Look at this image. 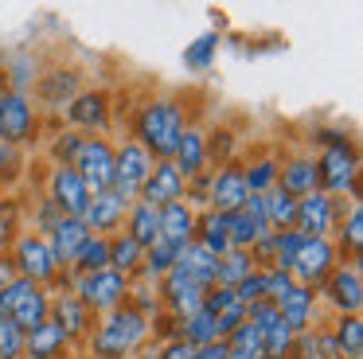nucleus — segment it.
<instances>
[{
	"label": "nucleus",
	"instance_id": "423d86ee",
	"mask_svg": "<svg viewBox=\"0 0 363 359\" xmlns=\"http://www.w3.org/2000/svg\"><path fill=\"white\" fill-rule=\"evenodd\" d=\"M324 316H359L363 312V265L359 262H340L316 289Z\"/></svg>",
	"mask_w": 363,
	"mask_h": 359
},
{
	"label": "nucleus",
	"instance_id": "bf43d9fd",
	"mask_svg": "<svg viewBox=\"0 0 363 359\" xmlns=\"http://www.w3.org/2000/svg\"><path fill=\"white\" fill-rule=\"evenodd\" d=\"M316 359H344V351H340L336 336L328 332V320L316 328Z\"/></svg>",
	"mask_w": 363,
	"mask_h": 359
},
{
	"label": "nucleus",
	"instance_id": "5701e85b",
	"mask_svg": "<svg viewBox=\"0 0 363 359\" xmlns=\"http://www.w3.org/2000/svg\"><path fill=\"white\" fill-rule=\"evenodd\" d=\"M86 238H90L86 223L74 219V215H63V219H59V226L48 234V246H51V254H55V262L63 265V270H71L74 258H79V250L86 246Z\"/></svg>",
	"mask_w": 363,
	"mask_h": 359
},
{
	"label": "nucleus",
	"instance_id": "393cba45",
	"mask_svg": "<svg viewBox=\"0 0 363 359\" xmlns=\"http://www.w3.org/2000/svg\"><path fill=\"white\" fill-rule=\"evenodd\" d=\"M160 242H168V246H176V250L196 242V211L184 199L160 207Z\"/></svg>",
	"mask_w": 363,
	"mask_h": 359
},
{
	"label": "nucleus",
	"instance_id": "13d9d810",
	"mask_svg": "<svg viewBox=\"0 0 363 359\" xmlns=\"http://www.w3.org/2000/svg\"><path fill=\"white\" fill-rule=\"evenodd\" d=\"M347 137H352V133L340 129V125H313V129H308V140H313L316 153L328 148V145H340V140H347Z\"/></svg>",
	"mask_w": 363,
	"mask_h": 359
},
{
	"label": "nucleus",
	"instance_id": "c85d7f7f",
	"mask_svg": "<svg viewBox=\"0 0 363 359\" xmlns=\"http://www.w3.org/2000/svg\"><path fill=\"white\" fill-rule=\"evenodd\" d=\"M121 231H125L137 246H145V250L157 246V242H160V207H149V203L133 199V207H129L125 226H121Z\"/></svg>",
	"mask_w": 363,
	"mask_h": 359
},
{
	"label": "nucleus",
	"instance_id": "c03bdc74",
	"mask_svg": "<svg viewBox=\"0 0 363 359\" xmlns=\"http://www.w3.org/2000/svg\"><path fill=\"white\" fill-rule=\"evenodd\" d=\"M0 74H4V86H9V90H24V94H32L35 78H40V62H35L32 55H16V59H12L9 67L0 70Z\"/></svg>",
	"mask_w": 363,
	"mask_h": 359
},
{
	"label": "nucleus",
	"instance_id": "2eb2a0df",
	"mask_svg": "<svg viewBox=\"0 0 363 359\" xmlns=\"http://www.w3.org/2000/svg\"><path fill=\"white\" fill-rule=\"evenodd\" d=\"M277 316H281V324L289 328V332H308V328H320L324 320V309L320 301H316V289L308 285H293L289 293L277 301Z\"/></svg>",
	"mask_w": 363,
	"mask_h": 359
},
{
	"label": "nucleus",
	"instance_id": "473e14b6",
	"mask_svg": "<svg viewBox=\"0 0 363 359\" xmlns=\"http://www.w3.org/2000/svg\"><path fill=\"white\" fill-rule=\"evenodd\" d=\"M215 265H219V258L207 254V250L199 246V242H191V246L176 250V270H184L188 277H196L203 289H211V285H215Z\"/></svg>",
	"mask_w": 363,
	"mask_h": 359
},
{
	"label": "nucleus",
	"instance_id": "f257e3e1",
	"mask_svg": "<svg viewBox=\"0 0 363 359\" xmlns=\"http://www.w3.org/2000/svg\"><path fill=\"white\" fill-rule=\"evenodd\" d=\"M188 125H191V117L180 98H172V94H149L129 114V140H137L152 160H172V153Z\"/></svg>",
	"mask_w": 363,
	"mask_h": 359
},
{
	"label": "nucleus",
	"instance_id": "dca6fc26",
	"mask_svg": "<svg viewBox=\"0 0 363 359\" xmlns=\"http://www.w3.org/2000/svg\"><path fill=\"white\" fill-rule=\"evenodd\" d=\"M250 199V187H246L242 176V164H223V168H211V207L207 211H219V215H235V211L246 207Z\"/></svg>",
	"mask_w": 363,
	"mask_h": 359
},
{
	"label": "nucleus",
	"instance_id": "f704fd0d",
	"mask_svg": "<svg viewBox=\"0 0 363 359\" xmlns=\"http://www.w3.org/2000/svg\"><path fill=\"white\" fill-rule=\"evenodd\" d=\"M125 304L133 312H141L145 320H157L164 312V297H160V281H145V277H133L129 281V297Z\"/></svg>",
	"mask_w": 363,
	"mask_h": 359
},
{
	"label": "nucleus",
	"instance_id": "a878e982",
	"mask_svg": "<svg viewBox=\"0 0 363 359\" xmlns=\"http://www.w3.org/2000/svg\"><path fill=\"white\" fill-rule=\"evenodd\" d=\"M16 203H20V223H24V231L40 234V238H48V234L59 226V219H63V211H59L43 192H32V195H24V199H16Z\"/></svg>",
	"mask_w": 363,
	"mask_h": 359
},
{
	"label": "nucleus",
	"instance_id": "3c124183",
	"mask_svg": "<svg viewBox=\"0 0 363 359\" xmlns=\"http://www.w3.org/2000/svg\"><path fill=\"white\" fill-rule=\"evenodd\" d=\"M0 359H24V332L9 316H0Z\"/></svg>",
	"mask_w": 363,
	"mask_h": 359
},
{
	"label": "nucleus",
	"instance_id": "9d476101",
	"mask_svg": "<svg viewBox=\"0 0 363 359\" xmlns=\"http://www.w3.org/2000/svg\"><path fill=\"white\" fill-rule=\"evenodd\" d=\"M43 195L63 215H74V219H82V211L90 203V187L82 184V176L71 164H43Z\"/></svg>",
	"mask_w": 363,
	"mask_h": 359
},
{
	"label": "nucleus",
	"instance_id": "aec40b11",
	"mask_svg": "<svg viewBox=\"0 0 363 359\" xmlns=\"http://www.w3.org/2000/svg\"><path fill=\"white\" fill-rule=\"evenodd\" d=\"M184 187H188V180L176 172L172 160H157L149 172V180L141 184V192H137V199L149 203V207H164V203H176L184 199Z\"/></svg>",
	"mask_w": 363,
	"mask_h": 359
},
{
	"label": "nucleus",
	"instance_id": "a18cd8bd",
	"mask_svg": "<svg viewBox=\"0 0 363 359\" xmlns=\"http://www.w3.org/2000/svg\"><path fill=\"white\" fill-rule=\"evenodd\" d=\"M227 351H230V359H262V332L242 320V324L227 336Z\"/></svg>",
	"mask_w": 363,
	"mask_h": 359
},
{
	"label": "nucleus",
	"instance_id": "052dcab7",
	"mask_svg": "<svg viewBox=\"0 0 363 359\" xmlns=\"http://www.w3.org/2000/svg\"><path fill=\"white\" fill-rule=\"evenodd\" d=\"M289 359H316V328H308V332H293Z\"/></svg>",
	"mask_w": 363,
	"mask_h": 359
},
{
	"label": "nucleus",
	"instance_id": "58836bf2",
	"mask_svg": "<svg viewBox=\"0 0 363 359\" xmlns=\"http://www.w3.org/2000/svg\"><path fill=\"white\" fill-rule=\"evenodd\" d=\"M180 340H188L191 348H207V343H219V340H227V336H223L219 320H215L211 312L199 309V312H191V316L184 320V336H180Z\"/></svg>",
	"mask_w": 363,
	"mask_h": 359
},
{
	"label": "nucleus",
	"instance_id": "cd10ccee",
	"mask_svg": "<svg viewBox=\"0 0 363 359\" xmlns=\"http://www.w3.org/2000/svg\"><path fill=\"white\" fill-rule=\"evenodd\" d=\"M196 242L207 250V254L223 258L230 250V215H219V211H199V215H196Z\"/></svg>",
	"mask_w": 363,
	"mask_h": 359
},
{
	"label": "nucleus",
	"instance_id": "f3484780",
	"mask_svg": "<svg viewBox=\"0 0 363 359\" xmlns=\"http://www.w3.org/2000/svg\"><path fill=\"white\" fill-rule=\"evenodd\" d=\"M203 293H207V289L199 285L196 277H188L184 270H176V265H172L168 277H160V297H164V312H168V316L188 320L191 312L203 309Z\"/></svg>",
	"mask_w": 363,
	"mask_h": 359
},
{
	"label": "nucleus",
	"instance_id": "c9c22d12",
	"mask_svg": "<svg viewBox=\"0 0 363 359\" xmlns=\"http://www.w3.org/2000/svg\"><path fill=\"white\" fill-rule=\"evenodd\" d=\"M79 148H82V133L67 129V125H55V129H48V137H43L48 164H74Z\"/></svg>",
	"mask_w": 363,
	"mask_h": 359
},
{
	"label": "nucleus",
	"instance_id": "b1692460",
	"mask_svg": "<svg viewBox=\"0 0 363 359\" xmlns=\"http://www.w3.org/2000/svg\"><path fill=\"white\" fill-rule=\"evenodd\" d=\"M172 164H176V172H180L184 180H196V176H203V172H211V168H207V140H203V125L191 121L188 129H184L180 145H176V153H172Z\"/></svg>",
	"mask_w": 363,
	"mask_h": 359
},
{
	"label": "nucleus",
	"instance_id": "e433bc0d",
	"mask_svg": "<svg viewBox=\"0 0 363 359\" xmlns=\"http://www.w3.org/2000/svg\"><path fill=\"white\" fill-rule=\"evenodd\" d=\"M328 332L336 336L344 359H363V316H328Z\"/></svg>",
	"mask_w": 363,
	"mask_h": 359
},
{
	"label": "nucleus",
	"instance_id": "ea45409f",
	"mask_svg": "<svg viewBox=\"0 0 363 359\" xmlns=\"http://www.w3.org/2000/svg\"><path fill=\"white\" fill-rule=\"evenodd\" d=\"M219 31H203V35H196L188 47H184V67L196 70V74H203V70L215 67V55H219Z\"/></svg>",
	"mask_w": 363,
	"mask_h": 359
},
{
	"label": "nucleus",
	"instance_id": "1a4fd4ad",
	"mask_svg": "<svg viewBox=\"0 0 363 359\" xmlns=\"http://www.w3.org/2000/svg\"><path fill=\"white\" fill-rule=\"evenodd\" d=\"M82 90H86V82H82L79 67H48L40 70V78L32 86V101L40 114H63Z\"/></svg>",
	"mask_w": 363,
	"mask_h": 359
},
{
	"label": "nucleus",
	"instance_id": "c756f323",
	"mask_svg": "<svg viewBox=\"0 0 363 359\" xmlns=\"http://www.w3.org/2000/svg\"><path fill=\"white\" fill-rule=\"evenodd\" d=\"M332 242H336V250H340V262H359L363 265V203H355V207L340 219Z\"/></svg>",
	"mask_w": 363,
	"mask_h": 359
},
{
	"label": "nucleus",
	"instance_id": "bb28decb",
	"mask_svg": "<svg viewBox=\"0 0 363 359\" xmlns=\"http://www.w3.org/2000/svg\"><path fill=\"white\" fill-rule=\"evenodd\" d=\"M9 320H12V324H16L24 336L32 332V328L48 324V320H51V293H48V289H40V285H32L16 304H12Z\"/></svg>",
	"mask_w": 363,
	"mask_h": 359
},
{
	"label": "nucleus",
	"instance_id": "09e8293b",
	"mask_svg": "<svg viewBox=\"0 0 363 359\" xmlns=\"http://www.w3.org/2000/svg\"><path fill=\"white\" fill-rule=\"evenodd\" d=\"M293 285H297V281H293L289 270H277V265H274V270H262V301L277 304Z\"/></svg>",
	"mask_w": 363,
	"mask_h": 359
},
{
	"label": "nucleus",
	"instance_id": "69168bd1",
	"mask_svg": "<svg viewBox=\"0 0 363 359\" xmlns=\"http://www.w3.org/2000/svg\"><path fill=\"white\" fill-rule=\"evenodd\" d=\"M9 195H12V187L4 184V180H0V199H9Z\"/></svg>",
	"mask_w": 363,
	"mask_h": 359
},
{
	"label": "nucleus",
	"instance_id": "a211bd4d",
	"mask_svg": "<svg viewBox=\"0 0 363 359\" xmlns=\"http://www.w3.org/2000/svg\"><path fill=\"white\" fill-rule=\"evenodd\" d=\"M277 187L293 199H305V195L320 192V172H316V156L313 153H289L281 156V168H277Z\"/></svg>",
	"mask_w": 363,
	"mask_h": 359
},
{
	"label": "nucleus",
	"instance_id": "603ef678",
	"mask_svg": "<svg viewBox=\"0 0 363 359\" xmlns=\"http://www.w3.org/2000/svg\"><path fill=\"white\" fill-rule=\"evenodd\" d=\"M246 254H250L254 270H274V265H277V234H274V231L262 234V238L254 242V246L246 250Z\"/></svg>",
	"mask_w": 363,
	"mask_h": 359
},
{
	"label": "nucleus",
	"instance_id": "79ce46f5",
	"mask_svg": "<svg viewBox=\"0 0 363 359\" xmlns=\"http://www.w3.org/2000/svg\"><path fill=\"white\" fill-rule=\"evenodd\" d=\"M254 273V262L246 250H227V254L219 258V265H215V285L223 289H235L242 277H250Z\"/></svg>",
	"mask_w": 363,
	"mask_h": 359
},
{
	"label": "nucleus",
	"instance_id": "f8f14e48",
	"mask_svg": "<svg viewBox=\"0 0 363 359\" xmlns=\"http://www.w3.org/2000/svg\"><path fill=\"white\" fill-rule=\"evenodd\" d=\"M340 265V250L332 238H305L297 250V258H293V281L297 285H308V289H320L324 277H328L332 270Z\"/></svg>",
	"mask_w": 363,
	"mask_h": 359
},
{
	"label": "nucleus",
	"instance_id": "4c0bfd02",
	"mask_svg": "<svg viewBox=\"0 0 363 359\" xmlns=\"http://www.w3.org/2000/svg\"><path fill=\"white\" fill-rule=\"evenodd\" d=\"M102 270H110V238H106V234H90L86 246H82L79 258H74L71 273L86 277V273H102Z\"/></svg>",
	"mask_w": 363,
	"mask_h": 359
},
{
	"label": "nucleus",
	"instance_id": "39448f33",
	"mask_svg": "<svg viewBox=\"0 0 363 359\" xmlns=\"http://www.w3.org/2000/svg\"><path fill=\"white\" fill-rule=\"evenodd\" d=\"M0 121H4V140L9 145H40L43 140V114L35 109L32 94L24 90H9L4 74H0Z\"/></svg>",
	"mask_w": 363,
	"mask_h": 359
},
{
	"label": "nucleus",
	"instance_id": "20e7f679",
	"mask_svg": "<svg viewBox=\"0 0 363 359\" xmlns=\"http://www.w3.org/2000/svg\"><path fill=\"white\" fill-rule=\"evenodd\" d=\"M9 262H12V270H16V277L32 281V285L48 289V293L59 285V277H63V265L55 262L48 238H40V234H28V231H20V238L12 242Z\"/></svg>",
	"mask_w": 363,
	"mask_h": 359
},
{
	"label": "nucleus",
	"instance_id": "37998d69",
	"mask_svg": "<svg viewBox=\"0 0 363 359\" xmlns=\"http://www.w3.org/2000/svg\"><path fill=\"white\" fill-rule=\"evenodd\" d=\"M172 265H176V246L157 242V246L145 250V262H141V273H137V277L160 281V277H168V273H172Z\"/></svg>",
	"mask_w": 363,
	"mask_h": 359
},
{
	"label": "nucleus",
	"instance_id": "6ab92c4d",
	"mask_svg": "<svg viewBox=\"0 0 363 359\" xmlns=\"http://www.w3.org/2000/svg\"><path fill=\"white\" fill-rule=\"evenodd\" d=\"M293 231L301 238H332L336 234V219H332V199L324 192H313L305 199H297V219Z\"/></svg>",
	"mask_w": 363,
	"mask_h": 359
},
{
	"label": "nucleus",
	"instance_id": "6e6d98bb",
	"mask_svg": "<svg viewBox=\"0 0 363 359\" xmlns=\"http://www.w3.org/2000/svg\"><path fill=\"white\" fill-rule=\"evenodd\" d=\"M235 304H242V301H238V297H235V289L211 285V289H207V293H203V309L211 312V316H223V312H227V309H235Z\"/></svg>",
	"mask_w": 363,
	"mask_h": 359
},
{
	"label": "nucleus",
	"instance_id": "6e6552de",
	"mask_svg": "<svg viewBox=\"0 0 363 359\" xmlns=\"http://www.w3.org/2000/svg\"><path fill=\"white\" fill-rule=\"evenodd\" d=\"M71 293L79 297V301L90 309V316L98 320V316H106V312L125 309V297H129V277H121V273H113V270L86 273V277H79V273H74Z\"/></svg>",
	"mask_w": 363,
	"mask_h": 359
},
{
	"label": "nucleus",
	"instance_id": "4be33fe9",
	"mask_svg": "<svg viewBox=\"0 0 363 359\" xmlns=\"http://www.w3.org/2000/svg\"><path fill=\"white\" fill-rule=\"evenodd\" d=\"M71 351H74L71 336H67L55 320H48V324L32 328V332L24 336V359H67Z\"/></svg>",
	"mask_w": 363,
	"mask_h": 359
},
{
	"label": "nucleus",
	"instance_id": "864d4df0",
	"mask_svg": "<svg viewBox=\"0 0 363 359\" xmlns=\"http://www.w3.org/2000/svg\"><path fill=\"white\" fill-rule=\"evenodd\" d=\"M246 324H254L262 336H266L274 324H281V316H277V304H269V301H254V304H246Z\"/></svg>",
	"mask_w": 363,
	"mask_h": 359
},
{
	"label": "nucleus",
	"instance_id": "412c9836",
	"mask_svg": "<svg viewBox=\"0 0 363 359\" xmlns=\"http://www.w3.org/2000/svg\"><path fill=\"white\" fill-rule=\"evenodd\" d=\"M51 320H55V324L71 336L74 348H82V343H86V336H90V328H94L90 309L74 293H51Z\"/></svg>",
	"mask_w": 363,
	"mask_h": 359
},
{
	"label": "nucleus",
	"instance_id": "0e129e2a",
	"mask_svg": "<svg viewBox=\"0 0 363 359\" xmlns=\"http://www.w3.org/2000/svg\"><path fill=\"white\" fill-rule=\"evenodd\" d=\"M196 359H230V351H227V340H219V343H207V348H196Z\"/></svg>",
	"mask_w": 363,
	"mask_h": 359
},
{
	"label": "nucleus",
	"instance_id": "9b49d317",
	"mask_svg": "<svg viewBox=\"0 0 363 359\" xmlns=\"http://www.w3.org/2000/svg\"><path fill=\"white\" fill-rule=\"evenodd\" d=\"M152 164L157 160H152L137 140H129V137L113 140V192L125 195V199H137L141 184L149 180V172H152Z\"/></svg>",
	"mask_w": 363,
	"mask_h": 359
},
{
	"label": "nucleus",
	"instance_id": "4468645a",
	"mask_svg": "<svg viewBox=\"0 0 363 359\" xmlns=\"http://www.w3.org/2000/svg\"><path fill=\"white\" fill-rule=\"evenodd\" d=\"M129 207H133V199H125V195H118L113 187H106V192H94L86 203V211H82V223H86L90 234H118L121 226H125V215Z\"/></svg>",
	"mask_w": 363,
	"mask_h": 359
},
{
	"label": "nucleus",
	"instance_id": "de8ad7c7",
	"mask_svg": "<svg viewBox=\"0 0 363 359\" xmlns=\"http://www.w3.org/2000/svg\"><path fill=\"white\" fill-rule=\"evenodd\" d=\"M24 172H28V148H20V145H0V180L9 187H16V180H24Z\"/></svg>",
	"mask_w": 363,
	"mask_h": 359
},
{
	"label": "nucleus",
	"instance_id": "2f4dec72",
	"mask_svg": "<svg viewBox=\"0 0 363 359\" xmlns=\"http://www.w3.org/2000/svg\"><path fill=\"white\" fill-rule=\"evenodd\" d=\"M141 262H145V246H137L125 231L110 234V270L121 273V277L133 281L141 273Z\"/></svg>",
	"mask_w": 363,
	"mask_h": 359
},
{
	"label": "nucleus",
	"instance_id": "7ed1b4c3",
	"mask_svg": "<svg viewBox=\"0 0 363 359\" xmlns=\"http://www.w3.org/2000/svg\"><path fill=\"white\" fill-rule=\"evenodd\" d=\"M316 156V172H320V192L324 195H344V199H359V148L355 137L340 140V145L320 148Z\"/></svg>",
	"mask_w": 363,
	"mask_h": 359
},
{
	"label": "nucleus",
	"instance_id": "f03ea898",
	"mask_svg": "<svg viewBox=\"0 0 363 359\" xmlns=\"http://www.w3.org/2000/svg\"><path fill=\"white\" fill-rule=\"evenodd\" d=\"M149 343H152V320H145L141 312H133L125 304L118 312L98 316L82 348H86L90 359H133Z\"/></svg>",
	"mask_w": 363,
	"mask_h": 359
},
{
	"label": "nucleus",
	"instance_id": "680f3d73",
	"mask_svg": "<svg viewBox=\"0 0 363 359\" xmlns=\"http://www.w3.org/2000/svg\"><path fill=\"white\" fill-rule=\"evenodd\" d=\"M235 297H238L242 304L262 301V270H254L250 277H242V281H238V285H235Z\"/></svg>",
	"mask_w": 363,
	"mask_h": 359
},
{
	"label": "nucleus",
	"instance_id": "8fccbe9b",
	"mask_svg": "<svg viewBox=\"0 0 363 359\" xmlns=\"http://www.w3.org/2000/svg\"><path fill=\"white\" fill-rule=\"evenodd\" d=\"M293 351V332L285 324H274L262 336V359H289Z\"/></svg>",
	"mask_w": 363,
	"mask_h": 359
},
{
	"label": "nucleus",
	"instance_id": "ddd939ff",
	"mask_svg": "<svg viewBox=\"0 0 363 359\" xmlns=\"http://www.w3.org/2000/svg\"><path fill=\"white\" fill-rule=\"evenodd\" d=\"M71 168L82 176L90 195L113 187V137H82V148Z\"/></svg>",
	"mask_w": 363,
	"mask_h": 359
},
{
	"label": "nucleus",
	"instance_id": "a19ab883",
	"mask_svg": "<svg viewBox=\"0 0 363 359\" xmlns=\"http://www.w3.org/2000/svg\"><path fill=\"white\" fill-rule=\"evenodd\" d=\"M262 203H266L269 231H293V219H297V199H293V195H285L281 187H274V192L262 195Z\"/></svg>",
	"mask_w": 363,
	"mask_h": 359
},
{
	"label": "nucleus",
	"instance_id": "5fc2aeb1",
	"mask_svg": "<svg viewBox=\"0 0 363 359\" xmlns=\"http://www.w3.org/2000/svg\"><path fill=\"white\" fill-rule=\"evenodd\" d=\"M277 234V270H293V258L301 250V234L297 231H274Z\"/></svg>",
	"mask_w": 363,
	"mask_h": 359
},
{
	"label": "nucleus",
	"instance_id": "49530a36",
	"mask_svg": "<svg viewBox=\"0 0 363 359\" xmlns=\"http://www.w3.org/2000/svg\"><path fill=\"white\" fill-rule=\"evenodd\" d=\"M20 231H24V223H20V203H16V195H9V199H0V254H9L12 242L20 238Z\"/></svg>",
	"mask_w": 363,
	"mask_h": 359
},
{
	"label": "nucleus",
	"instance_id": "e2e57ef3",
	"mask_svg": "<svg viewBox=\"0 0 363 359\" xmlns=\"http://www.w3.org/2000/svg\"><path fill=\"white\" fill-rule=\"evenodd\" d=\"M157 359H196V348L188 340H168L157 343Z\"/></svg>",
	"mask_w": 363,
	"mask_h": 359
},
{
	"label": "nucleus",
	"instance_id": "0eeeda50",
	"mask_svg": "<svg viewBox=\"0 0 363 359\" xmlns=\"http://www.w3.org/2000/svg\"><path fill=\"white\" fill-rule=\"evenodd\" d=\"M63 125L82 133V137H110L113 133V94L102 90V86H86L63 109Z\"/></svg>",
	"mask_w": 363,
	"mask_h": 359
},
{
	"label": "nucleus",
	"instance_id": "7c9ffc66",
	"mask_svg": "<svg viewBox=\"0 0 363 359\" xmlns=\"http://www.w3.org/2000/svg\"><path fill=\"white\" fill-rule=\"evenodd\" d=\"M242 164V176H246V187L250 195H266L277 187V168H281V156L277 153H258L250 160H238Z\"/></svg>",
	"mask_w": 363,
	"mask_h": 359
},
{
	"label": "nucleus",
	"instance_id": "72a5a7b5",
	"mask_svg": "<svg viewBox=\"0 0 363 359\" xmlns=\"http://www.w3.org/2000/svg\"><path fill=\"white\" fill-rule=\"evenodd\" d=\"M207 140V168H223V164H235L238 160V133L230 125H211L203 129Z\"/></svg>",
	"mask_w": 363,
	"mask_h": 359
},
{
	"label": "nucleus",
	"instance_id": "4d7b16f0",
	"mask_svg": "<svg viewBox=\"0 0 363 359\" xmlns=\"http://www.w3.org/2000/svg\"><path fill=\"white\" fill-rule=\"evenodd\" d=\"M180 336H184V320L180 316L160 312V316L152 320V343H168V340H180Z\"/></svg>",
	"mask_w": 363,
	"mask_h": 359
}]
</instances>
